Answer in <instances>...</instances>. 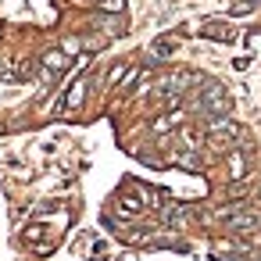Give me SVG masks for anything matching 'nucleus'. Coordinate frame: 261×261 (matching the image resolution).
I'll list each match as a JSON object with an SVG mask.
<instances>
[{
  "mask_svg": "<svg viewBox=\"0 0 261 261\" xmlns=\"http://www.w3.org/2000/svg\"><path fill=\"white\" fill-rule=\"evenodd\" d=\"M200 108H204L211 118L229 115V93H225V86H222V83H204V90H200Z\"/></svg>",
  "mask_w": 261,
  "mask_h": 261,
  "instance_id": "obj_1",
  "label": "nucleus"
},
{
  "mask_svg": "<svg viewBox=\"0 0 261 261\" xmlns=\"http://www.w3.org/2000/svg\"><path fill=\"white\" fill-rule=\"evenodd\" d=\"M207 133H211V143H215V147H225V140H236V136H240V125L222 115V118H211V122H207Z\"/></svg>",
  "mask_w": 261,
  "mask_h": 261,
  "instance_id": "obj_2",
  "label": "nucleus"
},
{
  "mask_svg": "<svg viewBox=\"0 0 261 261\" xmlns=\"http://www.w3.org/2000/svg\"><path fill=\"white\" fill-rule=\"evenodd\" d=\"M200 36L218 40V43H232V40H236V29H232V25H225V22H204Z\"/></svg>",
  "mask_w": 261,
  "mask_h": 261,
  "instance_id": "obj_3",
  "label": "nucleus"
},
{
  "mask_svg": "<svg viewBox=\"0 0 261 261\" xmlns=\"http://www.w3.org/2000/svg\"><path fill=\"white\" fill-rule=\"evenodd\" d=\"M86 75H79L72 86H68V93H65V111H79L83 108V100H86Z\"/></svg>",
  "mask_w": 261,
  "mask_h": 261,
  "instance_id": "obj_4",
  "label": "nucleus"
},
{
  "mask_svg": "<svg viewBox=\"0 0 261 261\" xmlns=\"http://www.w3.org/2000/svg\"><path fill=\"white\" fill-rule=\"evenodd\" d=\"M182 118H186L182 111H172V115H161V118H154V122H150V129L161 136V133H172L175 125H182Z\"/></svg>",
  "mask_w": 261,
  "mask_h": 261,
  "instance_id": "obj_5",
  "label": "nucleus"
},
{
  "mask_svg": "<svg viewBox=\"0 0 261 261\" xmlns=\"http://www.w3.org/2000/svg\"><path fill=\"white\" fill-rule=\"evenodd\" d=\"M225 165H229V179L236 182V179H247V158H243V150H232L229 158H225Z\"/></svg>",
  "mask_w": 261,
  "mask_h": 261,
  "instance_id": "obj_6",
  "label": "nucleus"
},
{
  "mask_svg": "<svg viewBox=\"0 0 261 261\" xmlns=\"http://www.w3.org/2000/svg\"><path fill=\"white\" fill-rule=\"evenodd\" d=\"M115 204H118V215H122V218H136V215L143 211V204H140L136 197H118Z\"/></svg>",
  "mask_w": 261,
  "mask_h": 261,
  "instance_id": "obj_7",
  "label": "nucleus"
},
{
  "mask_svg": "<svg viewBox=\"0 0 261 261\" xmlns=\"http://www.w3.org/2000/svg\"><path fill=\"white\" fill-rule=\"evenodd\" d=\"M125 72H129V65H125V61H118V65H115V68L108 72L104 86H108V90H118V86H122V79H125Z\"/></svg>",
  "mask_w": 261,
  "mask_h": 261,
  "instance_id": "obj_8",
  "label": "nucleus"
},
{
  "mask_svg": "<svg viewBox=\"0 0 261 261\" xmlns=\"http://www.w3.org/2000/svg\"><path fill=\"white\" fill-rule=\"evenodd\" d=\"M254 215H240V211H232L229 215V229H254Z\"/></svg>",
  "mask_w": 261,
  "mask_h": 261,
  "instance_id": "obj_9",
  "label": "nucleus"
},
{
  "mask_svg": "<svg viewBox=\"0 0 261 261\" xmlns=\"http://www.w3.org/2000/svg\"><path fill=\"white\" fill-rule=\"evenodd\" d=\"M250 186H254V175H247V179H236V182L229 186V197H247V193H250Z\"/></svg>",
  "mask_w": 261,
  "mask_h": 261,
  "instance_id": "obj_10",
  "label": "nucleus"
},
{
  "mask_svg": "<svg viewBox=\"0 0 261 261\" xmlns=\"http://www.w3.org/2000/svg\"><path fill=\"white\" fill-rule=\"evenodd\" d=\"M93 4H97L100 11H108V15H122V11H125V0H93Z\"/></svg>",
  "mask_w": 261,
  "mask_h": 261,
  "instance_id": "obj_11",
  "label": "nucleus"
},
{
  "mask_svg": "<svg viewBox=\"0 0 261 261\" xmlns=\"http://www.w3.org/2000/svg\"><path fill=\"white\" fill-rule=\"evenodd\" d=\"M175 165H182V168H204L197 154H179V158H175Z\"/></svg>",
  "mask_w": 261,
  "mask_h": 261,
  "instance_id": "obj_12",
  "label": "nucleus"
},
{
  "mask_svg": "<svg viewBox=\"0 0 261 261\" xmlns=\"http://www.w3.org/2000/svg\"><path fill=\"white\" fill-rule=\"evenodd\" d=\"M254 8H257V0H240V4H232V15L240 18V15H250Z\"/></svg>",
  "mask_w": 261,
  "mask_h": 261,
  "instance_id": "obj_13",
  "label": "nucleus"
},
{
  "mask_svg": "<svg viewBox=\"0 0 261 261\" xmlns=\"http://www.w3.org/2000/svg\"><path fill=\"white\" fill-rule=\"evenodd\" d=\"M150 54H154V58H168V54H172V43H168V40H158V43L150 47Z\"/></svg>",
  "mask_w": 261,
  "mask_h": 261,
  "instance_id": "obj_14",
  "label": "nucleus"
},
{
  "mask_svg": "<svg viewBox=\"0 0 261 261\" xmlns=\"http://www.w3.org/2000/svg\"><path fill=\"white\" fill-rule=\"evenodd\" d=\"M61 50H65L68 58H72V54H79V40H75V36H72V40H65V43H61Z\"/></svg>",
  "mask_w": 261,
  "mask_h": 261,
  "instance_id": "obj_15",
  "label": "nucleus"
},
{
  "mask_svg": "<svg viewBox=\"0 0 261 261\" xmlns=\"http://www.w3.org/2000/svg\"><path fill=\"white\" fill-rule=\"evenodd\" d=\"M247 65H250V58H236V61H232V68H236V72H243Z\"/></svg>",
  "mask_w": 261,
  "mask_h": 261,
  "instance_id": "obj_16",
  "label": "nucleus"
},
{
  "mask_svg": "<svg viewBox=\"0 0 261 261\" xmlns=\"http://www.w3.org/2000/svg\"><path fill=\"white\" fill-rule=\"evenodd\" d=\"M40 232H43V229H40V225H29V229H25V240H36V236H40Z\"/></svg>",
  "mask_w": 261,
  "mask_h": 261,
  "instance_id": "obj_17",
  "label": "nucleus"
},
{
  "mask_svg": "<svg viewBox=\"0 0 261 261\" xmlns=\"http://www.w3.org/2000/svg\"><path fill=\"white\" fill-rule=\"evenodd\" d=\"M0 133H4V125H0Z\"/></svg>",
  "mask_w": 261,
  "mask_h": 261,
  "instance_id": "obj_18",
  "label": "nucleus"
}]
</instances>
